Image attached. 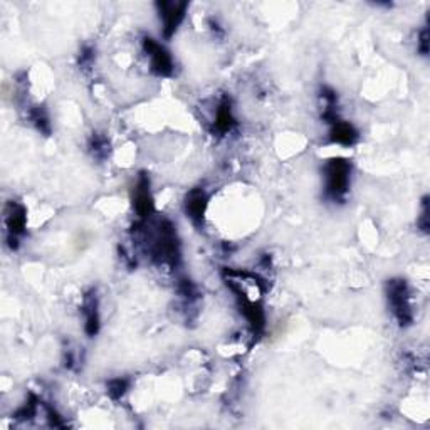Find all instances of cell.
<instances>
[{
    "label": "cell",
    "instance_id": "6da1fadb",
    "mask_svg": "<svg viewBox=\"0 0 430 430\" xmlns=\"http://www.w3.org/2000/svg\"><path fill=\"white\" fill-rule=\"evenodd\" d=\"M323 182L324 198L328 202H345L351 185V163L345 158L329 160L323 167Z\"/></svg>",
    "mask_w": 430,
    "mask_h": 430
},
{
    "label": "cell",
    "instance_id": "7a4b0ae2",
    "mask_svg": "<svg viewBox=\"0 0 430 430\" xmlns=\"http://www.w3.org/2000/svg\"><path fill=\"white\" fill-rule=\"evenodd\" d=\"M386 299H388V306L397 323L402 328L410 327L414 323V310H412L410 288L407 281L390 279L386 282Z\"/></svg>",
    "mask_w": 430,
    "mask_h": 430
},
{
    "label": "cell",
    "instance_id": "3957f363",
    "mask_svg": "<svg viewBox=\"0 0 430 430\" xmlns=\"http://www.w3.org/2000/svg\"><path fill=\"white\" fill-rule=\"evenodd\" d=\"M141 47L143 51H145L146 58H148L150 71L153 72L155 76L168 77L173 75L175 63H173L172 54L168 52L167 47L151 37H143Z\"/></svg>",
    "mask_w": 430,
    "mask_h": 430
},
{
    "label": "cell",
    "instance_id": "277c9868",
    "mask_svg": "<svg viewBox=\"0 0 430 430\" xmlns=\"http://www.w3.org/2000/svg\"><path fill=\"white\" fill-rule=\"evenodd\" d=\"M6 217H4V224H6V244L11 247V251H17L20 244V237L24 236L25 227H27V212L24 205L17 202L7 203Z\"/></svg>",
    "mask_w": 430,
    "mask_h": 430
},
{
    "label": "cell",
    "instance_id": "5b68a950",
    "mask_svg": "<svg viewBox=\"0 0 430 430\" xmlns=\"http://www.w3.org/2000/svg\"><path fill=\"white\" fill-rule=\"evenodd\" d=\"M158 8L160 24H162V36L167 41H170L173 34L177 32L180 24L184 23L186 8L189 4L186 2H158L156 4Z\"/></svg>",
    "mask_w": 430,
    "mask_h": 430
},
{
    "label": "cell",
    "instance_id": "8992f818",
    "mask_svg": "<svg viewBox=\"0 0 430 430\" xmlns=\"http://www.w3.org/2000/svg\"><path fill=\"white\" fill-rule=\"evenodd\" d=\"M133 207L141 220L150 219L151 214H153V198H151L148 177L141 175L140 180H138L137 189H134Z\"/></svg>",
    "mask_w": 430,
    "mask_h": 430
},
{
    "label": "cell",
    "instance_id": "52a82bcc",
    "mask_svg": "<svg viewBox=\"0 0 430 430\" xmlns=\"http://www.w3.org/2000/svg\"><path fill=\"white\" fill-rule=\"evenodd\" d=\"M82 316H84V331L88 336H96L99 331V303L96 293L91 291L82 303Z\"/></svg>",
    "mask_w": 430,
    "mask_h": 430
},
{
    "label": "cell",
    "instance_id": "ba28073f",
    "mask_svg": "<svg viewBox=\"0 0 430 430\" xmlns=\"http://www.w3.org/2000/svg\"><path fill=\"white\" fill-rule=\"evenodd\" d=\"M208 197L202 189H195L186 195L185 198V212L186 217H190L194 224H201L203 220V214L207 210Z\"/></svg>",
    "mask_w": 430,
    "mask_h": 430
},
{
    "label": "cell",
    "instance_id": "9c48e42d",
    "mask_svg": "<svg viewBox=\"0 0 430 430\" xmlns=\"http://www.w3.org/2000/svg\"><path fill=\"white\" fill-rule=\"evenodd\" d=\"M329 140L331 143L341 146H351L358 141V132L353 125L345 120H338L331 123V129H329Z\"/></svg>",
    "mask_w": 430,
    "mask_h": 430
},
{
    "label": "cell",
    "instance_id": "30bf717a",
    "mask_svg": "<svg viewBox=\"0 0 430 430\" xmlns=\"http://www.w3.org/2000/svg\"><path fill=\"white\" fill-rule=\"evenodd\" d=\"M234 127H236V118H234L232 103L229 98H224L217 106L214 129L219 134H227L232 132Z\"/></svg>",
    "mask_w": 430,
    "mask_h": 430
},
{
    "label": "cell",
    "instance_id": "8fae6325",
    "mask_svg": "<svg viewBox=\"0 0 430 430\" xmlns=\"http://www.w3.org/2000/svg\"><path fill=\"white\" fill-rule=\"evenodd\" d=\"M29 120L30 123L36 127L37 132L49 134L51 133V121H49V115H47V111L42 106H34L29 110Z\"/></svg>",
    "mask_w": 430,
    "mask_h": 430
},
{
    "label": "cell",
    "instance_id": "7c38bea8",
    "mask_svg": "<svg viewBox=\"0 0 430 430\" xmlns=\"http://www.w3.org/2000/svg\"><path fill=\"white\" fill-rule=\"evenodd\" d=\"M89 150L93 151V155L96 156V158L101 160L108 155V150H110V143H108V140L104 137H98V134H94V137L91 138Z\"/></svg>",
    "mask_w": 430,
    "mask_h": 430
},
{
    "label": "cell",
    "instance_id": "4fadbf2b",
    "mask_svg": "<svg viewBox=\"0 0 430 430\" xmlns=\"http://www.w3.org/2000/svg\"><path fill=\"white\" fill-rule=\"evenodd\" d=\"M129 381L125 379H115L108 384V393L111 395L113 398H121L125 393L128 392Z\"/></svg>",
    "mask_w": 430,
    "mask_h": 430
},
{
    "label": "cell",
    "instance_id": "5bb4252c",
    "mask_svg": "<svg viewBox=\"0 0 430 430\" xmlns=\"http://www.w3.org/2000/svg\"><path fill=\"white\" fill-rule=\"evenodd\" d=\"M417 225L422 232H429V205H427V197L422 201V212H420L419 220H417Z\"/></svg>",
    "mask_w": 430,
    "mask_h": 430
}]
</instances>
